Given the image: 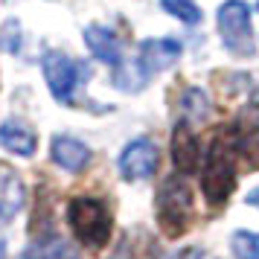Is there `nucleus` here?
Here are the masks:
<instances>
[{"label": "nucleus", "instance_id": "17", "mask_svg": "<svg viewBox=\"0 0 259 259\" xmlns=\"http://www.w3.org/2000/svg\"><path fill=\"white\" fill-rule=\"evenodd\" d=\"M230 250L236 259H259V233L253 230H236L230 236Z\"/></svg>", "mask_w": 259, "mask_h": 259}, {"label": "nucleus", "instance_id": "5", "mask_svg": "<svg viewBox=\"0 0 259 259\" xmlns=\"http://www.w3.org/2000/svg\"><path fill=\"white\" fill-rule=\"evenodd\" d=\"M41 70L47 79L50 94L56 96V102H67L70 105L73 96H76V84H79V64L61 53V50H50L41 59Z\"/></svg>", "mask_w": 259, "mask_h": 259}, {"label": "nucleus", "instance_id": "2", "mask_svg": "<svg viewBox=\"0 0 259 259\" xmlns=\"http://www.w3.org/2000/svg\"><path fill=\"white\" fill-rule=\"evenodd\" d=\"M157 227L166 239H181L192 224V189L184 175H169L154 198Z\"/></svg>", "mask_w": 259, "mask_h": 259}, {"label": "nucleus", "instance_id": "9", "mask_svg": "<svg viewBox=\"0 0 259 259\" xmlns=\"http://www.w3.org/2000/svg\"><path fill=\"white\" fill-rule=\"evenodd\" d=\"M111 259H160L157 236H152L146 227H131L119 236Z\"/></svg>", "mask_w": 259, "mask_h": 259}, {"label": "nucleus", "instance_id": "4", "mask_svg": "<svg viewBox=\"0 0 259 259\" xmlns=\"http://www.w3.org/2000/svg\"><path fill=\"white\" fill-rule=\"evenodd\" d=\"M219 35L224 41V50L236 59H250L256 53V38L250 29V3L245 0H224L219 6Z\"/></svg>", "mask_w": 259, "mask_h": 259}, {"label": "nucleus", "instance_id": "13", "mask_svg": "<svg viewBox=\"0 0 259 259\" xmlns=\"http://www.w3.org/2000/svg\"><path fill=\"white\" fill-rule=\"evenodd\" d=\"M0 146L6 152L18 154V157H32L38 152V137L26 122H21V119H6L0 125Z\"/></svg>", "mask_w": 259, "mask_h": 259}, {"label": "nucleus", "instance_id": "1", "mask_svg": "<svg viewBox=\"0 0 259 259\" xmlns=\"http://www.w3.org/2000/svg\"><path fill=\"white\" fill-rule=\"evenodd\" d=\"M70 233L91 250H102L114 236V215L99 198L79 195L67 204Z\"/></svg>", "mask_w": 259, "mask_h": 259}, {"label": "nucleus", "instance_id": "11", "mask_svg": "<svg viewBox=\"0 0 259 259\" xmlns=\"http://www.w3.org/2000/svg\"><path fill=\"white\" fill-rule=\"evenodd\" d=\"M26 189L15 166L0 160V222H12L18 212L24 210Z\"/></svg>", "mask_w": 259, "mask_h": 259}, {"label": "nucleus", "instance_id": "7", "mask_svg": "<svg viewBox=\"0 0 259 259\" xmlns=\"http://www.w3.org/2000/svg\"><path fill=\"white\" fill-rule=\"evenodd\" d=\"M181 53H184V47L178 44L175 38H146V41H140L137 61H140V67L149 76H154V73L172 67L181 59Z\"/></svg>", "mask_w": 259, "mask_h": 259}, {"label": "nucleus", "instance_id": "12", "mask_svg": "<svg viewBox=\"0 0 259 259\" xmlns=\"http://www.w3.org/2000/svg\"><path fill=\"white\" fill-rule=\"evenodd\" d=\"M84 44L94 53V59L105 61L111 67H119L125 61V56H122V41L111 29H105V26H96V24L84 26Z\"/></svg>", "mask_w": 259, "mask_h": 259}, {"label": "nucleus", "instance_id": "20", "mask_svg": "<svg viewBox=\"0 0 259 259\" xmlns=\"http://www.w3.org/2000/svg\"><path fill=\"white\" fill-rule=\"evenodd\" d=\"M247 204H250V207H253V210H259V187L256 189H250V192H247Z\"/></svg>", "mask_w": 259, "mask_h": 259}, {"label": "nucleus", "instance_id": "19", "mask_svg": "<svg viewBox=\"0 0 259 259\" xmlns=\"http://www.w3.org/2000/svg\"><path fill=\"white\" fill-rule=\"evenodd\" d=\"M172 259H204V250H201L198 245H192V247H184V250H178Z\"/></svg>", "mask_w": 259, "mask_h": 259}, {"label": "nucleus", "instance_id": "10", "mask_svg": "<svg viewBox=\"0 0 259 259\" xmlns=\"http://www.w3.org/2000/svg\"><path fill=\"white\" fill-rule=\"evenodd\" d=\"M50 154H53V163L61 166L64 172H73V175L91 163V149L79 137H70V134H56L50 143Z\"/></svg>", "mask_w": 259, "mask_h": 259}, {"label": "nucleus", "instance_id": "8", "mask_svg": "<svg viewBox=\"0 0 259 259\" xmlns=\"http://www.w3.org/2000/svg\"><path fill=\"white\" fill-rule=\"evenodd\" d=\"M172 163L178 166L181 175H189L201 166V143L187 119H181L172 128Z\"/></svg>", "mask_w": 259, "mask_h": 259}, {"label": "nucleus", "instance_id": "21", "mask_svg": "<svg viewBox=\"0 0 259 259\" xmlns=\"http://www.w3.org/2000/svg\"><path fill=\"white\" fill-rule=\"evenodd\" d=\"M0 259H6V245L0 242Z\"/></svg>", "mask_w": 259, "mask_h": 259}, {"label": "nucleus", "instance_id": "18", "mask_svg": "<svg viewBox=\"0 0 259 259\" xmlns=\"http://www.w3.org/2000/svg\"><path fill=\"white\" fill-rule=\"evenodd\" d=\"M3 32H6V38H3L6 50H9V53H18V47H21V32H18V24L9 21V24L3 26Z\"/></svg>", "mask_w": 259, "mask_h": 259}, {"label": "nucleus", "instance_id": "14", "mask_svg": "<svg viewBox=\"0 0 259 259\" xmlns=\"http://www.w3.org/2000/svg\"><path fill=\"white\" fill-rule=\"evenodd\" d=\"M21 259H79V256H76V250L67 242L50 236L47 242H38V245L26 247L24 253H21Z\"/></svg>", "mask_w": 259, "mask_h": 259}, {"label": "nucleus", "instance_id": "15", "mask_svg": "<svg viewBox=\"0 0 259 259\" xmlns=\"http://www.w3.org/2000/svg\"><path fill=\"white\" fill-rule=\"evenodd\" d=\"M181 111L187 119H207L210 117V96L201 88H187L181 94Z\"/></svg>", "mask_w": 259, "mask_h": 259}, {"label": "nucleus", "instance_id": "16", "mask_svg": "<svg viewBox=\"0 0 259 259\" xmlns=\"http://www.w3.org/2000/svg\"><path fill=\"white\" fill-rule=\"evenodd\" d=\"M160 6H163V12L178 18L184 26H198L201 18H204L198 3H192V0H160Z\"/></svg>", "mask_w": 259, "mask_h": 259}, {"label": "nucleus", "instance_id": "22", "mask_svg": "<svg viewBox=\"0 0 259 259\" xmlns=\"http://www.w3.org/2000/svg\"><path fill=\"white\" fill-rule=\"evenodd\" d=\"M256 6H259V0H256Z\"/></svg>", "mask_w": 259, "mask_h": 259}, {"label": "nucleus", "instance_id": "3", "mask_svg": "<svg viewBox=\"0 0 259 259\" xmlns=\"http://www.w3.org/2000/svg\"><path fill=\"white\" fill-rule=\"evenodd\" d=\"M236 187V160L233 149L224 140H212L204 160V175H201V192L210 207H224Z\"/></svg>", "mask_w": 259, "mask_h": 259}, {"label": "nucleus", "instance_id": "6", "mask_svg": "<svg viewBox=\"0 0 259 259\" xmlns=\"http://www.w3.org/2000/svg\"><path fill=\"white\" fill-rule=\"evenodd\" d=\"M117 166H119V175L125 178V181H149L157 172V166H160V149L149 137L131 140L122 149Z\"/></svg>", "mask_w": 259, "mask_h": 259}]
</instances>
